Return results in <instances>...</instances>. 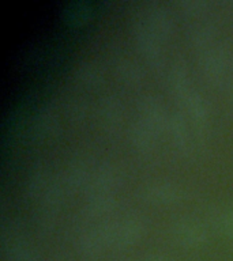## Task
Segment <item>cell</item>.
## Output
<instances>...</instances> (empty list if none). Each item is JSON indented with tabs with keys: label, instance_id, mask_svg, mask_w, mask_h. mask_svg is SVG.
Segmentation results:
<instances>
[{
	"label": "cell",
	"instance_id": "6da1fadb",
	"mask_svg": "<svg viewBox=\"0 0 233 261\" xmlns=\"http://www.w3.org/2000/svg\"><path fill=\"white\" fill-rule=\"evenodd\" d=\"M232 63L225 45H210L199 55L200 76L210 86L221 85L226 81Z\"/></svg>",
	"mask_w": 233,
	"mask_h": 261
},
{
	"label": "cell",
	"instance_id": "7a4b0ae2",
	"mask_svg": "<svg viewBox=\"0 0 233 261\" xmlns=\"http://www.w3.org/2000/svg\"><path fill=\"white\" fill-rule=\"evenodd\" d=\"M109 248L126 249L141 241L145 234V220L138 215L123 216L119 220H106Z\"/></svg>",
	"mask_w": 233,
	"mask_h": 261
},
{
	"label": "cell",
	"instance_id": "3957f363",
	"mask_svg": "<svg viewBox=\"0 0 233 261\" xmlns=\"http://www.w3.org/2000/svg\"><path fill=\"white\" fill-rule=\"evenodd\" d=\"M132 37L135 46L147 64L159 68L164 61V41L136 18L132 20Z\"/></svg>",
	"mask_w": 233,
	"mask_h": 261
},
{
	"label": "cell",
	"instance_id": "277c9868",
	"mask_svg": "<svg viewBox=\"0 0 233 261\" xmlns=\"http://www.w3.org/2000/svg\"><path fill=\"white\" fill-rule=\"evenodd\" d=\"M134 18L141 20L164 42L171 38L173 33V19L169 10L164 4L158 2L146 3L135 14Z\"/></svg>",
	"mask_w": 233,
	"mask_h": 261
},
{
	"label": "cell",
	"instance_id": "5b68a950",
	"mask_svg": "<svg viewBox=\"0 0 233 261\" xmlns=\"http://www.w3.org/2000/svg\"><path fill=\"white\" fill-rule=\"evenodd\" d=\"M122 181V173L114 163H102L91 171L83 191L86 197L100 195H113L114 189Z\"/></svg>",
	"mask_w": 233,
	"mask_h": 261
},
{
	"label": "cell",
	"instance_id": "8992f818",
	"mask_svg": "<svg viewBox=\"0 0 233 261\" xmlns=\"http://www.w3.org/2000/svg\"><path fill=\"white\" fill-rule=\"evenodd\" d=\"M177 102L183 109V114L194 126V129L196 132H202L210 118V110L203 95L198 90L191 87L187 93L177 98Z\"/></svg>",
	"mask_w": 233,
	"mask_h": 261
},
{
	"label": "cell",
	"instance_id": "52a82bcc",
	"mask_svg": "<svg viewBox=\"0 0 233 261\" xmlns=\"http://www.w3.org/2000/svg\"><path fill=\"white\" fill-rule=\"evenodd\" d=\"M105 248H109L106 222L91 223L78 234L77 249L82 256L96 257Z\"/></svg>",
	"mask_w": 233,
	"mask_h": 261
},
{
	"label": "cell",
	"instance_id": "ba28073f",
	"mask_svg": "<svg viewBox=\"0 0 233 261\" xmlns=\"http://www.w3.org/2000/svg\"><path fill=\"white\" fill-rule=\"evenodd\" d=\"M168 116L169 112H167L165 105L157 95L146 94L139 98L136 103V118L142 120L145 124L150 125L159 134L165 130Z\"/></svg>",
	"mask_w": 233,
	"mask_h": 261
},
{
	"label": "cell",
	"instance_id": "9c48e42d",
	"mask_svg": "<svg viewBox=\"0 0 233 261\" xmlns=\"http://www.w3.org/2000/svg\"><path fill=\"white\" fill-rule=\"evenodd\" d=\"M172 236L180 246L187 249L200 248L208 238L207 230L198 220L177 219L172 224Z\"/></svg>",
	"mask_w": 233,
	"mask_h": 261
},
{
	"label": "cell",
	"instance_id": "30bf717a",
	"mask_svg": "<svg viewBox=\"0 0 233 261\" xmlns=\"http://www.w3.org/2000/svg\"><path fill=\"white\" fill-rule=\"evenodd\" d=\"M165 132L168 134L173 147L180 152H187L192 146L191 124L181 112H169Z\"/></svg>",
	"mask_w": 233,
	"mask_h": 261
},
{
	"label": "cell",
	"instance_id": "8fae6325",
	"mask_svg": "<svg viewBox=\"0 0 233 261\" xmlns=\"http://www.w3.org/2000/svg\"><path fill=\"white\" fill-rule=\"evenodd\" d=\"M124 109L123 103L113 94H105L98 99L96 105V117H97L102 129L112 130L118 128L122 122Z\"/></svg>",
	"mask_w": 233,
	"mask_h": 261
},
{
	"label": "cell",
	"instance_id": "7c38bea8",
	"mask_svg": "<svg viewBox=\"0 0 233 261\" xmlns=\"http://www.w3.org/2000/svg\"><path fill=\"white\" fill-rule=\"evenodd\" d=\"M59 128V121L55 112L48 108H42L34 114L30 122V136L37 143H45L55 138Z\"/></svg>",
	"mask_w": 233,
	"mask_h": 261
},
{
	"label": "cell",
	"instance_id": "4fadbf2b",
	"mask_svg": "<svg viewBox=\"0 0 233 261\" xmlns=\"http://www.w3.org/2000/svg\"><path fill=\"white\" fill-rule=\"evenodd\" d=\"M3 248L11 261H37L32 245L14 227L3 232Z\"/></svg>",
	"mask_w": 233,
	"mask_h": 261
},
{
	"label": "cell",
	"instance_id": "5bb4252c",
	"mask_svg": "<svg viewBox=\"0 0 233 261\" xmlns=\"http://www.w3.org/2000/svg\"><path fill=\"white\" fill-rule=\"evenodd\" d=\"M167 87L177 99L191 89L190 72L183 60H173L167 69Z\"/></svg>",
	"mask_w": 233,
	"mask_h": 261
},
{
	"label": "cell",
	"instance_id": "9a60e30c",
	"mask_svg": "<svg viewBox=\"0 0 233 261\" xmlns=\"http://www.w3.org/2000/svg\"><path fill=\"white\" fill-rule=\"evenodd\" d=\"M159 132L153 129L150 125H147L142 120L135 117L128 130V138L135 150L139 152H149L155 147Z\"/></svg>",
	"mask_w": 233,
	"mask_h": 261
},
{
	"label": "cell",
	"instance_id": "2e32d148",
	"mask_svg": "<svg viewBox=\"0 0 233 261\" xmlns=\"http://www.w3.org/2000/svg\"><path fill=\"white\" fill-rule=\"evenodd\" d=\"M52 184V177L45 167H33L25 178V195L30 200H40Z\"/></svg>",
	"mask_w": 233,
	"mask_h": 261
},
{
	"label": "cell",
	"instance_id": "e0dca14e",
	"mask_svg": "<svg viewBox=\"0 0 233 261\" xmlns=\"http://www.w3.org/2000/svg\"><path fill=\"white\" fill-rule=\"evenodd\" d=\"M116 205V199L113 195H100V196H89L86 197V201L81 210L82 218L87 222H94L96 220L105 218L108 214L114 210Z\"/></svg>",
	"mask_w": 233,
	"mask_h": 261
},
{
	"label": "cell",
	"instance_id": "ac0fdd59",
	"mask_svg": "<svg viewBox=\"0 0 233 261\" xmlns=\"http://www.w3.org/2000/svg\"><path fill=\"white\" fill-rule=\"evenodd\" d=\"M142 197L149 203L172 204L181 199V191L173 184L153 182L143 187Z\"/></svg>",
	"mask_w": 233,
	"mask_h": 261
},
{
	"label": "cell",
	"instance_id": "d6986e66",
	"mask_svg": "<svg viewBox=\"0 0 233 261\" xmlns=\"http://www.w3.org/2000/svg\"><path fill=\"white\" fill-rule=\"evenodd\" d=\"M71 76L77 85L91 89L101 83L102 68L94 60L85 59V60L78 61L77 64L74 65Z\"/></svg>",
	"mask_w": 233,
	"mask_h": 261
},
{
	"label": "cell",
	"instance_id": "ffe728a7",
	"mask_svg": "<svg viewBox=\"0 0 233 261\" xmlns=\"http://www.w3.org/2000/svg\"><path fill=\"white\" fill-rule=\"evenodd\" d=\"M91 171L89 170V166L86 165L85 161L79 158H75L67 163L63 173V185H64L69 192L85 189L86 184L89 181V177Z\"/></svg>",
	"mask_w": 233,
	"mask_h": 261
},
{
	"label": "cell",
	"instance_id": "44dd1931",
	"mask_svg": "<svg viewBox=\"0 0 233 261\" xmlns=\"http://www.w3.org/2000/svg\"><path fill=\"white\" fill-rule=\"evenodd\" d=\"M187 40L192 49L202 52L203 49L214 44L216 28H214V24L204 23V22L192 24L187 30Z\"/></svg>",
	"mask_w": 233,
	"mask_h": 261
},
{
	"label": "cell",
	"instance_id": "7402d4cb",
	"mask_svg": "<svg viewBox=\"0 0 233 261\" xmlns=\"http://www.w3.org/2000/svg\"><path fill=\"white\" fill-rule=\"evenodd\" d=\"M114 73L124 85L136 86L143 79V71L138 63L128 57H119L114 61Z\"/></svg>",
	"mask_w": 233,
	"mask_h": 261
},
{
	"label": "cell",
	"instance_id": "603a6c76",
	"mask_svg": "<svg viewBox=\"0 0 233 261\" xmlns=\"http://www.w3.org/2000/svg\"><path fill=\"white\" fill-rule=\"evenodd\" d=\"M63 109H64V116L68 118L69 122L74 124H79L86 118L87 116V102L82 97L78 95H68L64 99L63 103Z\"/></svg>",
	"mask_w": 233,
	"mask_h": 261
},
{
	"label": "cell",
	"instance_id": "cb8c5ba5",
	"mask_svg": "<svg viewBox=\"0 0 233 261\" xmlns=\"http://www.w3.org/2000/svg\"><path fill=\"white\" fill-rule=\"evenodd\" d=\"M91 12V6L87 2H73L64 10L65 19L71 23H81Z\"/></svg>",
	"mask_w": 233,
	"mask_h": 261
},
{
	"label": "cell",
	"instance_id": "d4e9b609",
	"mask_svg": "<svg viewBox=\"0 0 233 261\" xmlns=\"http://www.w3.org/2000/svg\"><path fill=\"white\" fill-rule=\"evenodd\" d=\"M217 230L226 238H233V207L221 211L216 218Z\"/></svg>",
	"mask_w": 233,
	"mask_h": 261
},
{
	"label": "cell",
	"instance_id": "484cf974",
	"mask_svg": "<svg viewBox=\"0 0 233 261\" xmlns=\"http://www.w3.org/2000/svg\"><path fill=\"white\" fill-rule=\"evenodd\" d=\"M179 7L185 15H199L208 7V3L203 0H183L179 3Z\"/></svg>",
	"mask_w": 233,
	"mask_h": 261
},
{
	"label": "cell",
	"instance_id": "4316f807",
	"mask_svg": "<svg viewBox=\"0 0 233 261\" xmlns=\"http://www.w3.org/2000/svg\"><path fill=\"white\" fill-rule=\"evenodd\" d=\"M225 83H226V94H228V97L230 98V99H233V63Z\"/></svg>",
	"mask_w": 233,
	"mask_h": 261
},
{
	"label": "cell",
	"instance_id": "83f0119b",
	"mask_svg": "<svg viewBox=\"0 0 233 261\" xmlns=\"http://www.w3.org/2000/svg\"><path fill=\"white\" fill-rule=\"evenodd\" d=\"M145 261H172V258L169 256H167V254H159V253H157V254L149 256Z\"/></svg>",
	"mask_w": 233,
	"mask_h": 261
}]
</instances>
